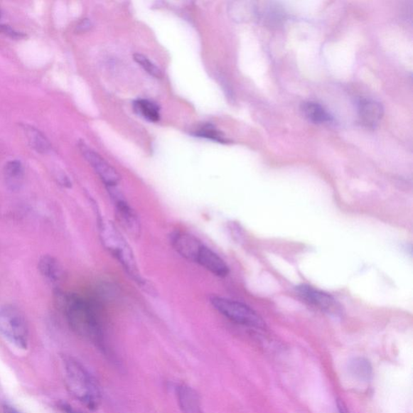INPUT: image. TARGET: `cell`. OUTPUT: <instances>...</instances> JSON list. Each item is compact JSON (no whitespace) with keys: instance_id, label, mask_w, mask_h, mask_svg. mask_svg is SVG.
Listing matches in <instances>:
<instances>
[{"instance_id":"cell-1","label":"cell","mask_w":413,"mask_h":413,"mask_svg":"<svg viewBox=\"0 0 413 413\" xmlns=\"http://www.w3.org/2000/svg\"><path fill=\"white\" fill-rule=\"evenodd\" d=\"M58 302L72 328L98 346L104 345V333L97 311L87 299L75 294L58 292Z\"/></svg>"},{"instance_id":"cell-2","label":"cell","mask_w":413,"mask_h":413,"mask_svg":"<svg viewBox=\"0 0 413 413\" xmlns=\"http://www.w3.org/2000/svg\"><path fill=\"white\" fill-rule=\"evenodd\" d=\"M65 372L70 393L88 409H97L101 402L100 389L86 368L75 358H68L65 360Z\"/></svg>"},{"instance_id":"cell-3","label":"cell","mask_w":413,"mask_h":413,"mask_svg":"<svg viewBox=\"0 0 413 413\" xmlns=\"http://www.w3.org/2000/svg\"><path fill=\"white\" fill-rule=\"evenodd\" d=\"M100 236L102 244L109 252L121 263L124 270L135 282L145 285L137 267L133 250L130 245L111 221L101 219L99 222Z\"/></svg>"},{"instance_id":"cell-4","label":"cell","mask_w":413,"mask_h":413,"mask_svg":"<svg viewBox=\"0 0 413 413\" xmlns=\"http://www.w3.org/2000/svg\"><path fill=\"white\" fill-rule=\"evenodd\" d=\"M0 333L9 342L20 349H27L28 328L25 316L14 305L0 308Z\"/></svg>"},{"instance_id":"cell-5","label":"cell","mask_w":413,"mask_h":413,"mask_svg":"<svg viewBox=\"0 0 413 413\" xmlns=\"http://www.w3.org/2000/svg\"><path fill=\"white\" fill-rule=\"evenodd\" d=\"M211 303L220 314L238 325L257 328L265 326L261 316L247 304L219 296L212 297Z\"/></svg>"},{"instance_id":"cell-6","label":"cell","mask_w":413,"mask_h":413,"mask_svg":"<svg viewBox=\"0 0 413 413\" xmlns=\"http://www.w3.org/2000/svg\"><path fill=\"white\" fill-rule=\"evenodd\" d=\"M116 207L117 218L122 228L134 238L141 236V226L139 217L117 187L107 188Z\"/></svg>"},{"instance_id":"cell-7","label":"cell","mask_w":413,"mask_h":413,"mask_svg":"<svg viewBox=\"0 0 413 413\" xmlns=\"http://www.w3.org/2000/svg\"><path fill=\"white\" fill-rule=\"evenodd\" d=\"M296 291L305 302L321 310L322 312L333 315H338L340 313V304L326 292L307 284L296 286Z\"/></svg>"},{"instance_id":"cell-8","label":"cell","mask_w":413,"mask_h":413,"mask_svg":"<svg viewBox=\"0 0 413 413\" xmlns=\"http://www.w3.org/2000/svg\"><path fill=\"white\" fill-rule=\"evenodd\" d=\"M80 149L83 156H85L90 165L92 166L95 171L97 173V175L107 186V188L117 187L119 181L118 172L100 154L89 148L86 144L80 143Z\"/></svg>"},{"instance_id":"cell-9","label":"cell","mask_w":413,"mask_h":413,"mask_svg":"<svg viewBox=\"0 0 413 413\" xmlns=\"http://www.w3.org/2000/svg\"><path fill=\"white\" fill-rule=\"evenodd\" d=\"M171 244L177 252L185 259L195 262L203 247L195 237L185 232H176L171 236Z\"/></svg>"},{"instance_id":"cell-10","label":"cell","mask_w":413,"mask_h":413,"mask_svg":"<svg viewBox=\"0 0 413 413\" xmlns=\"http://www.w3.org/2000/svg\"><path fill=\"white\" fill-rule=\"evenodd\" d=\"M359 121L368 128H375L384 116L382 106L373 100L361 99L358 103Z\"/></svg>"},{"instance_id":"cell-11","label":"cell","mask_w":413,"mask_h":413,"mask_svg":"<svg viewBox=\"0 0 413 413\" xmlns=\"http://www.w3.org/2000/svg\"><path fill=\"white\" fill-rule=\"evenodd\" d=\"M195 262L219 277H225L230 273V268L225 261L213 250L203 245Z\"/></svg>"},{"instance_id":"cell-12","label":"cell","mask_w":413,"mask_h":413,"mask_svg":"<svg viewBox=\"0 0 413 413\" xmlns=\"http://www.w3.org/2000/svg\"><path fill=\"white\" fill-rule=\"evenodd\" d=\"M177 398L183 413H205L203 411L198 395L187 385L177 387Z\"/></svg>"},{"instance_id":"cell-13","label":"cell","mask_w":413,"mask_h":413,"mask_svg":"<svg viewBox=\"0 0 413 413\" xmlns=\"http://www.w3.org/2000/svg\"><path fill=\"white\" fill-rule=\"evenodd\" d=\"M25 170L20 161H9L5 165L4 169V176L6 184L9 188L13 191L20 189L23 183Z\"/></svg>"},{"instance_id":"cell-14","label":"cell","mask_w":413,"mask_h":413,"mask_svg":"<svg viewBox=\"0 0 413 413\" xmlns=\"http://www.w3.org/2000/svg\"><path fill=\"white\" fill-rule=\"evenodd\" d=\"M303 114L315 124H325L333 121V117L324 107L316 102H304L301 105Z\"/></svg>"},{"instance_id":"cell-15","label":"cell","mask_w":413,"mask_h":413,"mask_svg":"<svg viewBox=\"0 0 413 413\" xmlns=\"http://www.w3.org/2000/svg\"><path fill=\"white\" fill-rule=\"evenodd\" d=\"M38 269L41 274L53 282H58L63 277V272L61 265L50 255L41 257L38 262Z\"/></svg>"},{"instance_id":"cell-16","label":"cell","mask_w":413,"mask_h":413,"mask_svg":"<svg viewBox=\"0 0 413 413\" xmlns=\"http://www.w3.org/2000/svg\"><path fill=\"white\" fill-rule=\"evenodd\" d=\"M25 131L29 145L41 154H46L51 149V145L45 137L38 129H36L30 125H23V128Z\"/></svg>"},{"instance_id":"cell-17","label":"cell","mask_w":413,"mask_h":413,"mask_svg":"<svg viewBox=\"0 0 413 413\" xmlns=\"http://www.w3.org/2000/svg\"><path fill=\"white\" fill-rule=\"evenodd\" d=\"M349 370L355 378L360 381L369 382L372 378V366L366 358H353L349 363Z\"/></svg>"},{"instance_id":"cell-18","label":"cell","mask_w":413,"mask_h":413,"mask_svg":"<svg viewBox=\"0 0 413 413\" xmlns=\"http://www.w3.org/2000/svg\"><path fill=\"white\" fill-rule=\"evenodd\" d=\"M134 111L147 121L156 123L160 121V109L156 104L147 100L134 102Z\"/></svg>"},{"instance_id":"cell-19","label":"cell","mask_w":413,"mask_h":413,"mask_svg":"<svg viewBox=\"0 0 413 413\" xmlns=\"http://www.w3.org/2000/svg\"><path fill=\"white\" fill-rule=\"evenodd\" d=\"M195 135L220 143L228 141L225 135L211 124L203 125L202 128L196 131Z\"/></svg>"},{"instance_id":"cell-20","label":"cell","mask_w":413,"mask_h":413,"mask_svg":"<svg viewBox=\"0 0 413 413\" xmlns=\"http://www.w3.org/2000/svg\"><path fill=\"white\" fill-rule=\"evenodd\" d=\"M134 58L135 61L139 63L144 70H146L149 75L158 77V79H161V77L163 76V72H161L157 65L153 63L151 60L146 56L140 55V53H136Z\"/></svg>"},{"instance_id":"cell-21","label":"cell","mask_w":413,"mask_h":413,"mask_svg":"<svg viewBox=\"0 0 413 413\" xmlns=\"http://www.w3.org/2000/svg\"><path fill=\"white\" fill-rule=\"evenodd\" d=\"M0 33L15 40L22 39L26 37V35L23 33L18 32L16 30L7 25H0Z\"/></svg>"},{"instance_id":"cell-22","label":"cell","mask_w":413,"mask_h":413,"mask_svg":"<svg viewBox=\"0 0 413 413\" xmlns=\"http://www.w3.org/2000/svg\"><path fill=\"white\" fill-rule=\"evenodd\" d=\"M92 27V23L89 20L85 19L80 22V25L77 26V31L79 33H85L88 31Z\"/></svg>"},{"instance_id":"cell-23","label":"cell","mask_w":413,"mask_h":413,"mask_svg":"<svg viewBox=\"0 0 413 413\" xmlns=\"http://www.w3.org/2000/svg\"><path fill=\"white\" fill-rule=\"evenodd\" d=\"M60 408H61L64 413H81L72 408V406L65 403H62L60 404Z\"/></svg>"},{"instance_id":"cell-24","label":"cell","mask_w":413,"mask_h":413,"mask_svg":"<svg viewBox=\"0 0 413 413\" xmlns=\"http://www.w3.org/2000/svg\"><path fill=\"white\" fill-rule=\"evenodd\" d=\"M4 413H21V412L14 408H11V407L7 405L4 406Z\"/></svg>"},{"instance_id":"cell-25","label":"cell","mask_w":413,"mask_h":413,"mask_svg":"<svg viewBox=\"0 0 413 413\" xmlns=\"http://www.w3.org/2000/svg\"><path fill=\"white\" fill-rule=\"evenodd\" d=\"M339 413H350L348 410L345 408V406L342 402H338V404Z\"/></svg>"},{"instance_id":"cell-26","label":"cell","mask_w":413,"mask_h":413,"mask_svg":"<svg viewBox=\"0 0 413 413\" xmlns=\"http://www.w3.org/2000/svg\"><path fill=\"white\" fill-rule=\"evenodd\" d=\"M0 17H1V11H0Z\"/></svg>"}]
</instances>
